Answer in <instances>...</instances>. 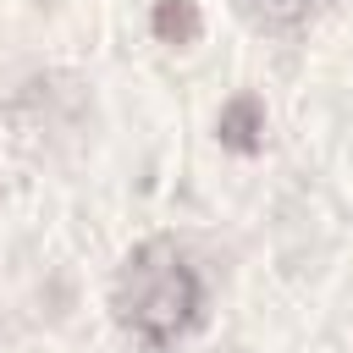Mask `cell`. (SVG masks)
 <instances>
[{
	"label": "cell",
	"mask_w": 353,
	"mask_h": 353,
	"mask_svg": "<svg viewBox=\"0 0 353 353\" xmlns=\"http://www.w3.org/2000/svg\"><path fill=\"white\" fill-rule=\"evenodd\" d=\"M215 138L226 143V149H237V154H254V149H265V99L259 94H232L226 105H221V116H215Z\"/></svg>",
	"instance_id": "cell-2"
},
{
	"label": "cell",
	"mask_w": 353,
	"mask_h": 353,
	"mask_svg": "<svg viewBox=\"0 0 353 353\" xmlns=\"http://www.w3.org/2000/svg\"><path fill=\"white\" fill-rule=\"evenodd\" d=\"M110 314L143 353H171L210 314V287L199 259L176 237L132 243L110 276Z\"/></svg>",
	"instance_id": "cell-1"
},
{
	"label": "cell",
	"mask_w": 353,
	"mask_h": 353,
	"mask_svg": "<svg viewBox=\"0 0 353 353\" xmlns=\"http://www.w3.org/2000/svg\"><path fill=\"white\" fill-rule=\"evenodd\" d=\"M149 28H154V39H160V44L188 50V44L204 33V17H199V6H193V0H154Z\"/></svg>",
	"instance_id": "cell-3"
},
{
	"label": "cell",
	"mask_w": 353,
	"mask_h": 353,
	"mask_svg": "<svg viewBox=\"0 0 353 353\" xmlns=\"http://www.w3.org/2000/svg\"><path fill=\"white\" fill-rule=\"evenodd\" d=\"M325 0H237V11L254 22V28H270V33H292L303 28Z\"/></svg>",
	"instance_id": "cell-4"
}]
</instances>
